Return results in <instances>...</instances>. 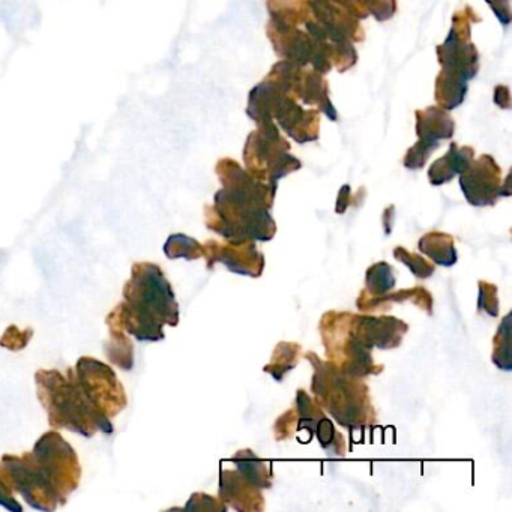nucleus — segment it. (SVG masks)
<instances>
[{
  "mask_svg": "<svg viewBox=\"0 0 512 512\" xmlns=\"http://www.w3.org/2000/svg\"><path fill=\"white\" fill-rule=\"evenodd\" d=\"M223 190L215 194L214 206L206 208L209 229L232 244L271 241L277 227L271 215L275 191L254 179L233 160L217 166Z\"/></svg>",
  "mask_w": 512,
  "mask_h": 512,
  "instance_id": "1",
  "label": "nucleus"
},
{
  "mask_svg": "<svg viewBox=\"0 0 512 512\" xmlns=\"http://www.w3.org/2000/svg\"><path fill=\"white\" fill-rule=\"evenodd\" d=\"M128 335L157 343L164 340V325L178 326L179 305L163 269L154 263H136L116 307Z\"/></svg>",
  "mask_w": 512,
  "mask_h": 512,
  "instance_id": "2",
  "label": "nucleus"
},
{
  "mask_svg": "<svg viewBox=\"0 0 512 512\" xmlns=\"http://www.w3.org/2000/svg\"><path fill=\"white\" fill-rule=\"evenodd\" d=\"M35 382L38 398L49 415V424L56 430L67 428L88 439L98 430L113 433L112 421L89 403L77 382L74 368L68 370L67 376L58 370H40L35 374Z\"/></svg>",
  "mask_w": 512,
  "mask_h": 512,
  "instance_id": "3",
  "label": "nucleus"
},
{
  "mask_svg": "<svg viewBox=\"0 0 512 512\" xmlns=\"http://www.w3.org/2000/svg\"><path fill=\"white\" fill-rule=\"evenodd\" d=\"M469 7L457 13L448 40L437 49L443 71L437 77L436 101L443 110H452L463 103L467 80L478 73V52L469 41L470 23L475 16Z\"/></svg>",
  "mask_w": 512,
  "mask_h": 512,
  "instance_id": "4",
  "label": "nucleus"
},
{
  "mask_svg": "<svg viewBox=\"0 0 512 512\" xmlns=\"http://www.w3.org/2000/svg\"><path fill=\"white\" fill-rule=\"evenodd\" d=\"M295 100L274 80L266 79L251 92L247 113L259 125L272 124V119H277L298 143L313 142L319 137V113L307 112Z\"/></svg>",
  "mask_w": 512,
  "mask_h": 512,
  "instance_id": "5",
  "label": "nucleus"
},
{
  "mask_svg": "<svg viewBox=\"0 0 512 512\" xmlns=\"http://www.w3.org/2000/svg\"><path fill=\"white\" fill-rule=\"evenodd\" d=\"M313 392L344 427H361L373 416L367 386L356 382V377L341 373L331 364L319 362L314 374Z\"/></svg>",
  "mask_w": 512,
  "mask_h": 512,
  "instance_id": "6",
  "label": "nucleus"
},
{
  "mask_svg": "<svg viewBox=\"0 0 512 512\" xmlns=\"http://www.w3.org/2000/svg\"><path fill=\"white\" fill-rule=\"evenodd\" d=\"M245 166L257 181L277 191L278 181L301 169V163L289 154V143L274 124H262L248 137L245 145Z\"/></svg>",
  "mask_w": 512,
  "mask_h": 512,
  "instance_id": "7",
  "label": "nucleus"
},
{
  "mask_svg": "<svg viewBox=\"0 0 512 512\" xmlns=\"http://www.w3.org/2000/svg\"><path fill=\"white\" fill-rule=\"evenodd\" d=\"M31 455L41 473L52 482L61 505H65L70 494L79 487L82 476L79 458L73 446L61 434L49 431L35 443Z\"/></svg>",
  "mask_w": 512,
  "mask_h": 512,
  "instance_id": "8",
  "label": "nucleus"
},
{
  "mask_svg": "<svg viewBox=\"0 0 512 512\" xmlns=\"http://www.w3.org/2000/svg\"><path fill=\"white\" fill-rule=\"evenodd\" d=\"M77 382L89 403L106 418L112 419L127 407L124 386L115 371L97 359L83 356L74 368Z\"/></svg>",
  "mask_w": 512,
  "mask_h": 512,
  "instance_id": "9",
  "label": "nucleus"
},
{
  "mask_svg": "<svg viewBox=\"0 0 512 512\" xmlns=\"http://www.w3.org/2000/svg\"><path fill=\"white\" fill-rule=\"evenodd\" d=\"M2 464L10 473L14 491L22 494L23 499L38 511H55L61 505L58 493L52 482L38 469L35 461L29 454L17 457V455H4Z\"/></svg>",
  "mask_w": 512,
  "mask_h": 512,
  "instance_id": "10",
  "label": "nucleus"
},
{
  "mask_svg": "<svg viewBox=\"0 0 512 512\" xmlns=\"http://www.w3.org/2000/svg\"><path fill=\"white\" fill-rule=\"evenodd\" d=\"M460 185L467 202L473 206H491L499 197L505 196L502 187V172L490 155H482L460 173ZM509 193V191H506Z\"/></svg>",
  "mask_w": 512,
  "mask_h": 512,
  "instance_id": "11",
  "label": "nucleus"
},
{
  "mask_svg": "<svg viewBox=\"0 0 512 512\" xmlns=\"http://www.w3.org/2000/svg\"><path fill=\"white\" fill-rule=\"evenodd\" d=\"M203 256L208 259L209 268L214 263H223L235 274L259 277L262 275L265 260L263 254L257 250L254 241L239 242V244H218L215 241L203 245Z\"/></svg>",
  "mask_w": 512,
  "mask_h": 512,
  "instance_id": "12",
  "label": "nucleus"
},
{
  "mask_svg": "<svg viewBox=\"0 0 512 512\" xmlns=\"http://www.w3.org/2000/svg\"><path fill=\"white\" fill-rule=\"evenodd\" d=\"M350 334L368 349H392L400 346L407 332L406 323L394 317H352Z\"/></svg>",
  "mask_w": 512,
  "mask_h": 512,
  "instance_id": "13",
  "label": "nucleus"
},
{
  "mask_svg": "<svg viewBox=\"0 0 512 512\" xmlns=\"http://www.w3.org/2000/svg\"><path fill=\"white\" fill-rule=\"evenodd\" d=\"M220 496L238 511H259L263 509L260 488L254 487L235 470H223L220 478Z\"/></svg>",
  "mask_w": 512,
  "mask_h": 512,
  "instance_id": "14",
  "label": "nucleus"
},
{
  "mask_svg": "<svg viewBox=\"0 0 512 512\" xmlns=\"http://www.w3.org/2000/svg\"><path fill=\"white\" fill-rule=\"evenodd\" d=\"M416 119V131L421 140L439 143V140L449 139L454 134V121L448 115V110L430 107L416 112Z\"/></svg>",
  "mask_w": 512,
  "mask_h": 512,
  "instance_id": "15",
  "label": "nucleus"
},
{
  "mask_svg": "<svg viewBox=\"0 0 512 512\" xmlns=\"http://www.w3.org/2000/svg\"><path fill=\"white\" fill-rule=\"evenodd\" d=\"M107 325L110 326V332H112V341L106 346L107 358L118 367L124 368L125 371H130L134 365L133 343H131L115 310L107 316Z\"/></svg>",
  "mask_w": 512,
  "mask_h": 512,
  "instance_id": "16",
  "label": "nucleus"
},
{
  "mask_svg": "<svg viewBox=\"0 0 512 512\" xmlns=\"http://www.w3.org/2000/svg\"><path fill=\"white\" fill-rule=\"evenodd\" d=\"M473 160L472 148L458 149L457 145H451L448 154L437 160L428 170V179L433 185H443L451 181L458 173L463 172L470 161Z\"/></svg>",
  "mask_w": 512,
  "mask_h": 512,
  "instance_id": "17",
  "label": "nucleus"
},
{
  "mask_svg": "<svg viewBox=\"0 0 512 512\" xmlns=\"http://www.w3.org/2000/svg\"><path fill=\"white\" fill-rule=\"evenodd\" d=\"M419 251L430 257L436 265L454 266L457 263V251L454 247V239L448 233L431 232L419 239Z\"/></svg>",
  "mask_w": 512,
  "mask_h": 512,
  "instance_id": "18",
  "label": "nucleus"
},
{
  "mask_svg": "<svg viewBox=\"0 0 512 512\" xmlns=\"http://www.w3.org/2000/svg\"><path fill=\"white\" fill-rule=\"evenodd\" d=\"M233 463L238 467V472L241 473L248 482H251L254 487H271V473H269L268 466H266L251 449L239 451L238 454L233 457Z\"/></svg>",
  "mask_w": 512,
  "mask_h": 512,
  "instance_id": "19",
  "label": "nucleus"
},
{
  "mask_svg": "<svg viewBox=\"0 0 512 512\" xmlns=\"http://www.w3.org/2000/svg\"><path fill=\"white\" fill-rule=\"evenodd\" d=\"M395 286L394 269L388 263H376L365 275V292L370 298H380L391 292Z\"/></svg>",
  "mask_w": 512,
  "mask_h": 512,
  "instance_id": "20",
  "label": "nucleus"
},
{
  "mask_svg": "<svg viewBox=\"0 0 512 512\" xmlns=\"http://www.w3.org/2000/svg\"><path fill=\"white\" fill-rule=\"evenodd\" d=\"M493 362L500 370L511 371V314H506L494 337Z\"/></svg>",
  "mask_w": 512,
  "mask_h": 512,
  "instance_id": "21",
  "label": "nucleus"
},
{
  "mask_svg": "<svg viewBox=\"0 0 512 512\" xmlns=\"http://www.w3.org/2000/svg\"><path fill=\"white\" fill-rule=\"evenodd\" d=\"M164 254L172 260H196L203 256V245L190 236L178 233V235H172L167 239L164 244Z\"/></svg>",
  "mask_w": 512,
  "mask_h": 512,
  "instance_id": "22",
  "label": "nucleus"
},
{
  "mask_svg": "<svg viewBox=\"0 0 512 512\" xmlns=\"http://www.w3.org/2000/svg\"><path fill=\"white\" fill-rule=\"evenodd\" d=\"M316 431L320 445L329 452V455L341 457V455L346 454L343 439H341L340 433H337V430H335L331 419L325 418V416L320 418L316 425Z\"/></svg>",
  "mask_w": 512,
  "mask_h": 512,
  "instance_id": "23",
  "label": "nucleus"
},
{
  "mask_svg": "<svg viewBox=\"0 0 512 512\" xmlns=\"http://www.w3.org/2000/svg\"><path fill=\"white\" fill-rule=\"evenodd\" d=\"M394 257L398 262L404 263L415 277L422 278V280L434 274L433 263L428 262L424 257L409 253V251L404 250L403 247L395 248Z\"/></svg>",
  "mask_w": 512,
  "mask_h": 512,
  "instance_id": "24",
  "label": "nucleus"
},
{
  "mask_svg": "<svg viewBox=\"0 0 512 512\" xmlns=\"http://www.w3.org/2000/svg\"><path fill=\"white\" fill-rule=\"evenodd\" d=\"M278 347H280L284 358L280 359L275 356L274 362H272V365H268L265 371L271 373L272 376L280 382L284 374L292 370L293 365H295V356H298L299 346H290L289 343H281Z\"/></svg>",
  "mask_w": 512,
  "mask_h": 512,
  "instance_id": "25",
  "label": "nucleus"
},
{
  "mask_svg": "<svg viewBox=\"0 0 512 512\" xmlns=\"http://www.w3.org/2000/svg\"><path fill=\"white\" fill-rule=\"evenodd\" d=\"M439 143L427 142V140H419L409 152H407L404 166L410 170L422 169L425 166V161L430 157L431 152L437 148Z\"/></svg>",
  "mask_w": 512,
  "mask_h": 512,
  "instance_id": "26",
  "label": "nucleus"
},
{
  "mask_svg": "<svg viewBox=\"0 0 512 512\" xmlns=\"http://www.w3.org/2000/svg\"><path fill=\"white\" fill-rule=\"evenodd\" d=\"M0 506H4V508L14 512L23 511V506L14 497V487L13 482H11L10 473H8V470L5 469L2 463H0Z\"/></svg>",
  "mask_w": 512,
  "mask_h": 512,
  "instance_id": "27",
  "label": "nucleus"
},
{
  "mask_svg": "<svg viewBox=\"0 0 512 512\" xmlns=\"http://www.w3.org/2000/svg\"><path fill=\"white\" fill-rule=\"evenodd\" d=\"M479 311H485L488 316L497 317L499 314V299H497V287L485 281H479L478 296Z\"/></svg>",
  "mask_w": 512,
  "mask_h": 512,
  "instance_id": "28",
  "label": "nucleus"
},
{
  "mask_svg": "<svg viewBox=\"0 0 512 512\" xmlns=\"http://www.w3.org/2000/svg\"><path fill=\"white\" fill-rule=\"evenodd\" d=\"M32 338V329L28 331H20L17 326H10L5 331L4 337L0 338V346L8 350H22L28 346L29 340Z\"/></svg>",
  "mask_w": 512,
  "mask_h": 512,
  "instance_id": "29",
  "label": "nucleus"
},
{
  "mask_svg": "<svg viewBox=\"0 0 512 512\" xmlns=\"http://www.w3.org/2000/svg\"><path fill=\"white\" fill-rule=\"evenodd\" d=\"M185 509H190V511H226L227 506L224 505V502H220L208 494L196 493L188 500Z\"/></svg>",
  "mask_w": 512,
  "mask_h": 512,
  "instance_id": "30",
  "label": "nucleus"
},
{
  "mask_svg": "<svg viewBox=\"0 0 512 512\" xmlns=\"http://www.w3.org/2000/svg\"><path fill=\"white\" fill-rule=\"evenodd\" d=\"M496 16L502 20L503 25L508 26L511 22V11H509V0H487Z\"/></svg>",
  "mask_w": 512,
  "mask_h": 512,
  "instance_id": "31",
  "label": "nucleus"
}]
</instances>
